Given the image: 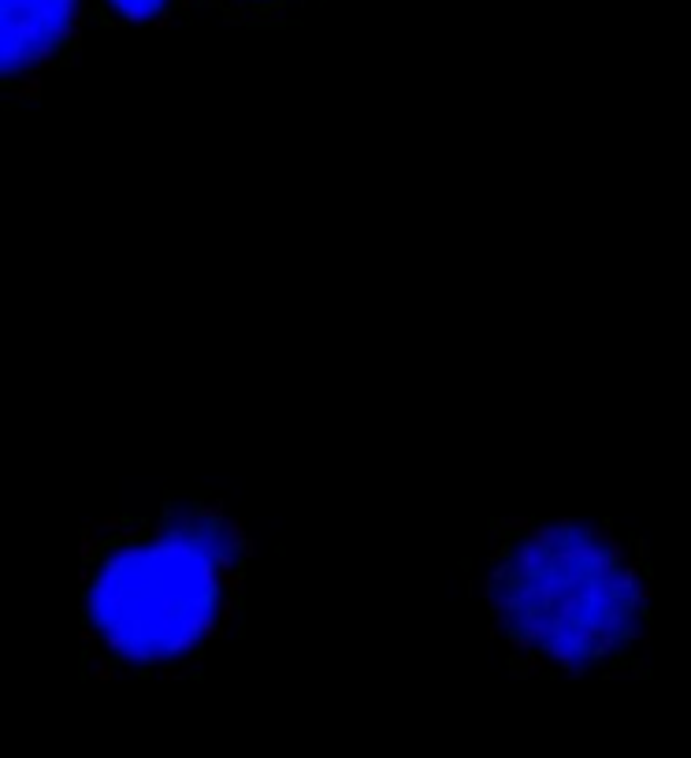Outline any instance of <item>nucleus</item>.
Segmentation results:
<instances>
[{
	"mask_svg": "<svg viewBox=\"0 0 691 758\" xmlns=\"http://www.w3.org/2000/svg\"><path fill=\"white\" fill-rule=\"evenodd\" d=\"M168 0H112V8L127 19H153L157 12H164Z\"/></svg>",
	"mask_w": 691,
	"mask_h": 758,
	"instance_id": "20e7f679",
	"label": "nucleus"
},
{
	"mask_svg": "<svg viewBox=\"0 0 691 758\" xmlns=\"http://www.w3.org/2000/svg\"><path fill=\"white\" fill-rule=\"evenodd\" d=\"M79 0H0V74H16L57 52L71 34Z\"/></svg>",
	"mask_w": 691,
	"mask_h": 758,
	"instance_id": "7ed1b4c3",
	"label": "nucleus"
},
{
	"mask_svg": "<svg viewBox=\"0 0 691 758\" xmlns=\"http://www.w3.org/2000/svg\"><path fill=\"white\" fill-rule=\"evenodd\" d=\"M491 595L513 640L569 669L618 655L643 617L635 572L588 525L528 536L494 572Z\"/></svg>",
	"mask_w": 691,
	"mask_h": 758,
	"instance_id": "f257e3e1",
	"label": "nucleus"
},
{
	"mask_svg": "<svg viewBox=\"0 0 691 758\" xmlns=\"http://www.w3.org/2000/svg\"><path fill=\"white\" fill-rule=\"evenodd\" d=\"M223 555L220 539L198 528L120 550L93 580V628L127 662H171L193 651L220 610Z\"/></svg>",
	"mask_w": 691,
	"mask_h": 758,
	"instance_id": "f03ea898",
	"label": "nucleus"
}]
</instances>
